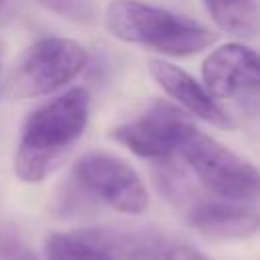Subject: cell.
I'll list each match as a JSON object with an SVG mask.
<instances>
[{
  "label": "cell",
  "instance_id": "obj_1",
  "mask_svg": "<svg viewBox=\"0 0 260 260\" xmlns=\"http://www.w3.org/2000/svg\"><path fill=\"white\" fill-rule=\"evenodd\" d=\"M89 91L71 87L49 100L22 124L14 171L24 183L43 181L81 138L89 120Z\"/></svg>",
  "mask_w": 260,
  "mask_h": 260
},
{
  "label": "cell",
  "instance_id": "obj_2",
  "mask_svg": "<svg viewBox=\"0 0 260 260\" xmlns=\"http://www.w3.org/2000/svg\"><path fill=\"white\" fill-rule=\"evenodd\" d=\"M106 28L124 43L150 47L171 57L199 53L215 41L207 26L138 0H114L106 10Z\"/></svg>",
  "mask_w": 260,
  "mask_h": 260
},
{
  "label": "cell",
  "instance_id": "obj_3",
  "mask_svg": "<svg viewBox=\"0 0 260 260\" xmlns=\"http://www.w3.org/2000/svg\"><path fill=\"white\" fill-rule=\"evenodd\" d=\"M177 154L197 181L219 199L236 203L260 199V169L197 128L187 136Z\"/></svg>",
  "mask_w": 260,
  "mask_h": 260
},
{
  "label": "cell",
  "instance_id": "obj_4",
  "mask_svg": "<svg viewBox=\"0 0 260 260\" xmlns=\"http://www.w3.org/2000/svg\"><path fill=\"white\" fill-rule=\"evenodd\" d=\"M87 65V51L71 39L47 37L30 45L10 69L2 91L12 100L39 98L73 81Z\"/></svg>",
  "mask_w": 260,
  "mask_h": 260
},
{
  "label": "cell",
  "instance_id": "obj_5",
  "mask_svg": "<svg viewBox=\"0 0 260 260\" xmlns=\"http://www.w3.org/2000/svg\"><path fill=\"white\" fill-rule=\"evenodd\" d=\"M75 187L89 199L120 213L140 215L148 209V191L140 175L126 160L108 152H89L73 167Z\"/></svg>",
  "mask_w": 260,
  "mask_h": 260
},
{
  "label": "cell",
  "instance_id": "obj_6",
  "mask_svg": "<svg viewBox=\"0 0 260 260\" xmlns=\"http://www.w3.org/2000/svg\"><path fill=\"white\" fill-rule=\"evenodd\" d=\"M205 89L217 100H234L244 110L260 114V53L228 43L211 51L201 67Z\"/></svg>",
  "mask_w": 260,
  "mask_h": 260
},
{
  "label": "cell",
  "instance_id": "obj_7",
  "mask_svg": "<svg viewBox=\"0 0 260 260\" xmlns=\"http://www.w3.org/2000/svg\"><path fill=\"white\" fill-rule=\"evenodd\" d=\"M195 126L171 104L156 102L142 116L116 126L110 138L126 146L130 152L150 160H167L179 152L181 144Z\"/></svg>",
  "mask_w": 260,
  "mask_h": 260
},
{
  "label": "cell",
  "instance_id": "obj_8",
  "mask_svg": "<svg viewBox=\"0 0 260 260\" xmlns=\"http://www.w3.org/2000/svg\"><path fill=\"white\" fill-rule=\"evenodd\" d=\"M148 71L152 79L162 87V91H167L175 102H179L189 114L217 128H234L232 116L191 73L162 59H152L148 63Z\"/></svg>",
  "mask_w": 260,
  "mask_h": 260
},
{
  "label": "cell",
  "instance_id": "obj_9",
  "mask_svg": "<svg viewBox=\"0 0 260 260\" xmlns=\"http://www.w3.org/2000/svg\"><path fill=\"white\" fill-rule=\"evenodd\" d=\"M189 225L211 240H246L260 230V213L236 201L199 199L187 207Z\"/></svg>",
  "mask_w": 260,
  "mask_h": 260
},
{
  "label": "cell",
  "instance_id": "obj_10",
  "mask_svg": "<svg viewBox=\"0 0 260 260\" xmlns=\"http://www.w3.org/2000/svg\"><path fill=\"white\" fill-rule=\"evenodd\" d=\"M81 232L116 260H162L165 238L160 234L118 228H89Z\"/></svg>",
  "mask_w": 260,
  "mask_h": 260
},
{
  "label": "cell",
  "instance_id": "obj_11",
  "mask_svg": "<svg viewBox=\"0 0 260 260\" xmlns=\"http://www.w3.org/2000/svg\"><path fill=\"white\" fill-rule=\"evenodd\" d=\"M211 20L228 35L254 39L260 35V6L256 0H201Z\"/></svg>",
  "mask_w": 260,
  "mask_h": 260
},
{
  "label": "cell",
  "instance_id": "obj_12",
  "mask_svg": "<svg viewBox=\"0 0 260 260\" xmlns=\"http://www.w3.org/2000/svg\"><path fill=\"white\" fill-rule=\"evenodd\" d=\"M45 256L47 260H116L81 230L69 234H51L45 242Z\"/></svg>",
  "mask_w": 260,
  "mask_h": 260
},
{
  "label": "cell",
  "instance_id": "obj_13",
  "mask_svg": "<svg viewBox=\"0 0 260 260\" xmlns=\"http://www.w3.org/2000/svg\"><path fill=\"white\" fill-rule=\"evenodd\" d=\"M160 167L154 173V183L158 187V191L173 203V205H191L193 201V187L189 183V179L181 173V169H177L175 165H171V158L167 160H158Z\"/></svg>",
  "mask_w": 260,
  "mask_h": 260
},
{
  "label": "cell",
  "instance_id": "obj_14",
  "mask_svg": "<svg viewBox=\"0 0 260 260\" xmlns=\"http://www.w3.org/2000/svg\"><path fill=\"white\" fill-rule=\"evenodd\" d=\"M53 14L77 24H91L98 20V0H35Z\"/></svg>",
  "mask_w": 260,
  "mask_h": 260
},
{
  "label": "cell",
  "instance_id": "obj_15",
  "mask_svg": "<svg viewBox=\"0 0 260 260\" xmlns=\"http://www.w3.org/2000/svg\"><path fill=\"white\" fill-rule=\"evenodd\" d=\"M0 260H39L30 246H26L18 236L4 232L0 234Z\"/></svg>",
  "mask_w": 260,
  "mask_h": 260
},
{
  "label": "cell",
  "instance_id": "obj_16",
  "mask_svg": "<svg viewBox=\"0 0 260 260\" xmlns=\"http://www.w3.org/2000/svg\"><path fill=\"white\" fill-rule=\"evenodd\" d=\"M162 260H211L201 250L183 244V242H165L162 246Z\"/></svg>",
  "mask_w": 260,
  "mask_h": 260
},
{
  "label": "cell",
  "instance_id": "obj_17",
  "mask_svg": "<svg viewBox=\"0 0 260 260\" xmlns=\"http://www.w3.org/2000/svg\"><path fill=\"white\" fill-rule=\"evenodd\" d=\"M0 83H2V59H0Z\"/></svg>",
  "mask_w": 260,
  "mask_h": 260
},
{
  "label": "cell",
  "instance_id": "obj_18",
  "mask_svg": "<svg viewBox=\"0 0 260 260\" xmlns=\"http://www.w3.org/2000/svg\"><path fill=\"white\" fill-rule=\"evenodd\" d=\"M2 2H4V0H0V4H2Z\"/></svg>",
  "mask_w": 260,
  "mask_h": 260
}]
</instances>
